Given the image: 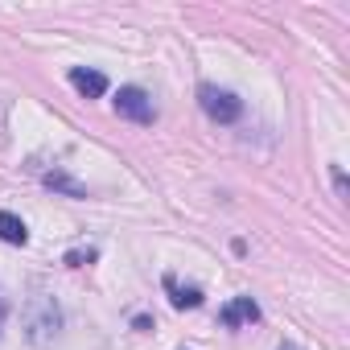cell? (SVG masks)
I'll list each match as a JSON object with an SVG mask.
<instances>
[{"instance_id":"1","label":"cell","mask_w":350,"mask_h":350,"mask_svg":"<svg viewBox=\"0 0 350 350\" xmlns=\"http://www.w3.org/2000/svg\"><path fill=\"white\" fill-rule=\"evenodd\" d=\"M198 103H202V111H206L215 124H235V120L243 116L239 95H235V91H223V87H215V83H202V87H198Z\"/></svg>"},{"instance_id":"2","label":"cell","mask_w":350,"mask_h":350,"mask_svg":"<svg viewBox=\"0 0 350 350\" xmlns=\"http://www.w3.org/2000/svg\"><path fill=\"white\" fill-rule=\"evenodd\" d=\"M116 111H120L124 120H132V124H152V120H157V107H152V99H148L140 87H120Z\"/></svg>"},{"instance_id":"3","label":"cell","mask_w":350,"mask_h":350,"mask_svg":"<svg viewBox=\"0 0 350 350\" xmlns=\"http://www.w3.org/2000/svg\"><path fill=\"white\" fill-rule=\"evenodd\" d=\"M58 321H62L58 305H54L50 297H38V301H33V313H29V338H33V342H46V338L58 329Z\"/></svg>"},{"instance_id":"4","label":"cell","mask_w":350,"mask_h":350,"mask_svg":"<svg viewBox=\"0 0 350 350\" xmlns=\"http://www.w3.org/2000/svg\"><path fill=\"white\" fill-rule=\"evenodd\" d=\"M219 321H223L227 329L247 325V321H260V305H256L252 297H235V301H227V305L219 309Z\"/></svg>"},{"instance_id":"5","label":"cell","mask_w":350,"mask_h":350,"mask_svg":"<svg viewBox=\"0 0 350 350\" xmlns=\"http://www.w3.org/2000/svg\"><path fill=\"white\" fill-rule=\"evenodd\" d=\"M70 83H75V91H79L83 99H99V95L107 91V79H103L99 70H87V66H75V70H70Z\"/></svg>"},{"instance_id":"6","label":"cell","mask_w":350,"mask_h":350,"mask_svg":"<svg viewBox=\"0 0 350 350\" xmlns=\"http://www.w3.org/2000/svg\"><path fill=\"white\" fill-rule=\"evenodd\" d=\"M0 239L13 243V247H25V243H29V231H25V223H21L17 215L0 211Z\"/></svg>"},{"instance_id":"7","label":"cell","mask_w":350,"mask_h":350,"mask_svg":"<svg viewBox=\"0 0 350 350\" xmlns=\"http://www.w3.org/2000/svg\"><path fill=\"white\" fill-rule=\"evenodd\" d=\"M46 186H50V190H58V194H66V198H87V186H83V182H75L66 169L46 173Z\"/></svg>"},{"instance_id":"8","label":"cell","mask_w":350,"mask_h":350,"mask_svg":"<svg viewBox=\"0 0 350 350\" xmlns=\"http://www.w3.org/2000/svg\"><path fill=\"white\" fill-rule=\"evenodd\" d=\"M165 288L173 293V305H178V309H198V305H202V293H198V288H182L173 276H165Z\"/></svg>"},{"instance_id":"9","label":"cell","mask_w":350,"mask_h":350,"mask_svg":"<svg viewBox=\"0 0 350 350\" xmlns=\"http://www.w3.org/2000/svg\"><path fill=\"white\" fill-rule=\"evenodd\" d=\"M95 260V247H79V252H66V264L70 268H83V264H91Z\"/></svg>"},{"instance_id":"10","label":"cell","mask_w":350,"mask_h":350,"mask_svg":"<svg viewBox=\"0 0 350 350\" xmlns=\"http://www.w3.org/2000/svg\"><path fill=\"white\" fill-rule=\"evenodd\" d=\"M280 350H301V346H293V342H284V346H280Z\"/></svg>"}]
</instances>
